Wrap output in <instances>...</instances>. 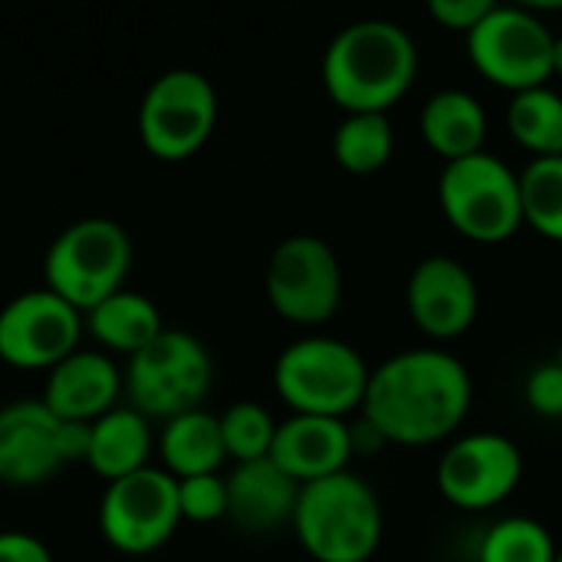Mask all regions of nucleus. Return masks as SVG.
I'll return each mask as SVG.
<instances>
[{
    "label": "nucleus",
    "mask_w": 562,
    "mask_h": 562,
    "mask_svg": "<svg viewBox=\"0 0 562 562\" xmlns=\"http://www.w3.org/2000/svg\"><path fill=\"white\" fill-rule=\"evenodd\" d=\"M553 533L533 517H504L487 527L481 540V562H557Z\"/></svg>",
    "instance_id": "nucleus-25"
},
{
    "label": "nucleus",
    "mask_w": 562,
    "mask_h": 562,
    "mask_svg": "<svg viewBox=\"0 0 562 562\" xmlns=\"http://www.w3.org/2000/svg\"><path fill=\"white\" fill-rule=\"evenodd\" d=\"M524 395H527V405L547 418H560L562 415V366L557 359L550 362H540L530 375H527V385H524Z\"/></svg>",
    "instance_id": "nucleus-29"
},
{
    "label": "nucleus",
    "mask_w": 562,
    "mask_h": 562,
    "mask_svg": "<svg viewBox=\"0 0 562 562\" xmlns=\"http://www.w3.org/2000/svg\"><path fill=\"white\" fill-rule=\"evenodd\" d=\"M369 375L362 352L336 336H303L273 366V385L296 415L346 418L362 408Z\"/></svg>",
    "instance_id": "nucleus-4"
},
{
    "label": "nucleus",
    "mask_w": 562,
    "mask_h": 562,
    "mask_svg": "<svg viewBox=\"0 0 562 562\" xmlns=\"http://www.w3.org/2000/svg\"><path fill=\"white\" fill-rule=\"evenodd\" d=\"M0 562H53V553L33 533L0 530Z\"/></svg>",
    "instance_id": "nucleus-31"
},
{
    "label": "nucleus",
    "mask_w": 562,
    "mask_h": 562,
    "mask_svg": "<svg viewBox=\"0 0 562 562\" xmlns=\"http://www.w3.org/2000/svg\"><path fill=\"white\" fill-rule=\"evenodd\" d=\"M524 477V454L501 431H471L451 441L438 461V491L461 510H491Z\"/></svg>",
    "instance_id": "nucleus-12"
},
{
    "label": "nucleus",
    "mask_w": 562,
    "mask_h": 562,
    "mask_svg": "<svg viewBox=\"0 0 562 562\" xmlns=\"http://www.w3.org/2000/svg\"><path fill=\"white\" fill-rule=\"evenodd\" d=\"M122 392V375L115 362L102 352L76 349L69 359L49 369L43 405L59 422H86L92 425L105 412L115 408V398Z\"/></svg>",
    "instance_id": "nucleus-17"
},
{
    "label": "nucleus",
    "mask_w": 562,
    "mask_h": 562,
    "mask_svg": "<svg viewBox=\"0 0 562 562\" xmlns=\"http://www.w3.org/2000/svg\"><path fill=\"white\" fill-rule=\"evenodd\" d=\"M557 562H562V550H560V553H557Z\"/></svg>",
    "instance_id": "nucleus-35"
},
{
    "label": "nucleus",
    "mask_w": 562,
    "mask_h": 562,
    "mask_svg": "<svg viewBox=\"0 0 562 562\" xmlns=\"http://www.w3.org/2000/svg\"><path fill=\"white\" fill-rule=\"evenodd\" d=\"M290 527L316 562H366L379 553L385 514L372 484L346 468L300 487Z\"/></svg>",
    "instance_id": "nucleus-3"
},
{
    "label": "nucleus",
    "mask_w": 562,
    "mask_h": 562,
    "mask_svg": "<svg viewBox=\"0 0 562 562\" xmlns=\"http://www.w3.org/2000/svg\"><path fill=\"white\" fill-rule=\"evenodd\" d=\"M82 313L53 290H30L0 310V359L13 369H53L79 349Z\"/></svg>",
    "instance_id": "nucleus-13"
},
{
    "label": "nucleus",
    "mask_w": 562,
    "mask_h": 562,
    "mask_svg": "<svg viewBox=\"0 0 562 562\" xmlns=\"http://www.w3.org/2000/svg\"><path fill=\"white\" fill-rule=\"evenodd\" d=\"M507 125L510 135L533 151V158L562 155V92L550 82L514 92L507 105Z\"/></svg>",
    "instance_id": "nucleus-23"
},
{
    "label": "nucleus",
    "mask_w": 562,
    "mask_h": 562,
    "mask_svg": "<svg viewBox=\"0 0 562 562\" xmlns=\"http://www.w3.org/2000/svg\"><path fill=\"white\" fill-rule=\"evenodd\" d=\"M491 7H494V0H431L428 13L448 30L471 33L491 13Z\"/></svg>",
    "instance_id": "nucleus-30"
},
{
    "label": "nucleus",
    "mask_w": 562,
    "mask_h": 562,
    "mask_svg": "<svg viewBox=\"0 0 562 562\" xmlns=\"http://www.w3.org/2000/svg\"><path fill=\"white\" fill-rule=\"evenodd\" d=\"M524 224L562 244V155L533 158L520 171Z\"/></svg>",
    "instance_id": "nucleus-26"
},
{
    "label": "nucleus",
    "mask_w": 562,
    "mask_h": 562,
    "mask_svg": "<svg viewBox=\"0 0 562 562\" xmlns=\"http://www.w3.org/2000/svg\"><path fill=\"white\" fill-rule=\"evenodd\" d=\"M418 76L415 36L382 16L346 23L323 53V86L342 112H385Z\"/></svg>",
    "instance_id": "nucleus-2"
},
{
    "label": "nucleus",
    "mask_w": 562,
    "mask_h": 562,
    "mask_svg": "<svg viewBox=\"0 0 562 562\" xmlns=\"http://www.w3.org/2000/svg\"><path fill=\"white\" fill-rule=\"evenodd\" d=\"M557 362L562 366V339H560V349H557Z\"/></svg>",
    "instance_id": "nucleus-34"
},
{
    "label": "nucleus",
    "mask_w": 562,
    "mask_h": 562,
    "mask_svg": "<svg viewBox=\"0 0 562 562\" xmlns=\"http://www.w3.org/2000/svg\"><path fill=\"white\" fill-rule=\"evenodd\" d=\"M352 454V428L346 418L296 412L277 425V438L270 448V461L283 468L300 487L346 471Z\"/></svg>",
    "instance_id": "nucleus-16"
},
{
    "label": "nucleus",
    "mask_w": 562,
    "mask_h": 562,
    "mask_svg": "<svg viewBox=\"0 0 562 562\" xmlns=\"http://www.w3.org/2000/svg\"><path fill=\"white\" fill-rule=\"evenodd\" d=\"M148 454H151V425L138 408H112L92 422L86 464L105 484L148 468Z\"/></svg>",
    "instance_id": "nucleus-20"
},
{
    "label": "nucleus",
    "mask_w": 562,
    "mask_h": 562,
    "mask_svg": "<svg viewBox=\"0 0 562 562\" xmlns=\"http://www.w3.org/2000/svg\"><path fill=\"white\" fill-rule=\"evenodd\" d=\"M553 43L557 33L527 3H494L468 33V56L484 79L520 92L550 82Z\"/></svg>",
    "instance_id": "nucleus-7"
},
{
    "label": "nucleus",
    "mask_w": 562,
    "mask_h": 562,
    "mask_svg": "<svg viewBox=\"0 0 562 562\" xmlns=\"http://www.w3.org/2000/svg\"><path fill=\"white\" fill-rule=\"evenodd\" d=\"M270 306L300 326H319L333 319L342 300V267L336 250L316 234L283 237L263 273Z\"/></svg>",
    "instance_id": "nucleus-10"
},
{
    "label": "nucleus",
    "mask_w": 562,
    "mask_h": 562,
    "mask_svg": "<svg viewBox=\"0 0 562 562\" xmlns=\"http://www.w3.org/2000/svg\"><path fill=\"white\" fill-rule=\"evenodd\" d=\"M89 333L112 352L122 356H138L148 342H155L161 336V313L158 306L135 293V290H119L109 300H102L99 306H92L86 316Z\"/></svg>",
    "instance_id": "nucleus-22"
},
{
    "label": "nucleus",
    "mask_w": 562,
    "mask_h": 562,
    "mask_svg": "<svg viewBox=\"0 0 562 562\" xmlns=\"http://www.w3.org/2000/svg\"><path fill=\"white\" fill-rule=\"evenodd\" d=\"M349 428H352V451H366V454H372V451H382V445H389V441H385V435H382L372 422H366V418L352 422Z\"/></svg>",
    "instance_id": "nucleus-32"
},
{
    "label": "nucleus",
    "mask_w": 562,
    "mask_h": 562,
    "mask_svg": "<svg viewBox=\"0 0 562 562\" xmlns=\"http://www.w3.org/2000/svg\"><path fill=\"white\" fill-rule=\"evenodd\" d=\"M422 138L448 161L468 158L474 151H484L487 138V112L481 99L468 89L448 86L428 95L418 115Z\"/></svg>",
    "instance_id": "nucleus-19"
},
{
    "label": "nucleus",
    "mask_w": 562,
    "mask_h": 562,
    "mask_svg": "<svg viewBox=\"0 0 562 562\" xmlns=\"http://www.w3.org/2000/svg\"><path fill=\"white\" fill-rule=\"evenodd\" d=\"M300 484L270 458L237 464L227 474V517L244 533H273L293 524Z\"/></svg>",
    "instance_id": "nucleus-18"
},
{
    "label": "nucleus",
    "mask_w": 562,
    "mask_h": 562,
    "mask_svg": "<svg viewBox=\"0 0 562 562\" xmlns=\"http://www.w3.org/2000/svg\"><path fill=\"white\" fill-rule=\"evenodd\" d=\"M405 303L422 333L454 339L477 319L481 290L474 273L458 257L431 254L415 263L405 286Z\"/></svg>",
    "instance_id": "nucleus-14"
},
{
    "label": "nucleus",
    "mask_w": 562,
    "mask_h": 562,
    "mask_svg": "<svg viewBox=\"0 0 562 562\" xmlns=\"http://www.w3.org/2000/svg\"><path fill=\"white\" fill-rule=\"evenodd\" d=\"M132 270V237L109 217H82L69 224L46 250V290L63 296L82 316L125 290Z\"/></svg>",
    "instance_id": "nucleus-5"
},
{
    "label": "nucleus",
    "mask_w": 562,
    "mask_h": 562,
    "mask_svg": "<svg viewBox=\"0 0 562 562\" xmlns=\"http://www.w3.org/2000/svg\"><path fill=\"white\" fill-rule=\"evenodd\" d=\"M471 398L474 382L468 366L448 349L418 346L372 369L359 412L385 441L422 448L454 435L471 412Z\"/></svg>",
    "instance_id": "nucleus-1"
},
{
    "label": "nucleus",
    "mask_w": 562,
    "mask_h": 562,
    "mask_svg": "<svg viewBox=\"0 0 562 562\" xmlns=\"http://www.w3.org/2000/svg\"><path fill=\"white\" fill-rule=\"evenodd\" d=\"M217 125V92L198 69L161 72L138 109V135L148 155L161 161L191 158Z\"/></svg>",
    "instance_id": "nucleus-9"
},
{
    "label": "nucleus",
    "mask_w": 562,
    "mask_h": 562,
    "mask_svg": "<svg viewBox=\"0 0 562 562\" xmlns=\"http://www.w3.org/2000/svg\"><path fill=\"white\" fill-rule=\"evenodd\" d=\"M438 201L451 227L477 244H504L524 224L520 171L494 151L445 161Z\"/></svg>",
    "instance_id": "nucleus-6"
},
{
    "label": "nucleus",
    "mask_w": 562,
    "mask_h": 562,
    "mask_svg": "<svg viewBox=\"0 0 562 562\" xmlns=\"http://www.w3.org/2000/svg\"><path fill=\"white\" fill-rule=\"evenodd\" d=\"M178 507L181 520L211 524L227 517V477L221 474H198L178 481Z\"/></svg>",
    "instance_id": "nucleus-28"
},
{
    "label": "nucleus",
    "mask_w": 562,
    "mask_h": 562,
    "mask_svg": "<svg viewBox=\"0 0 562 562\" xmlns=\"http://www.w3.org/2000/svg\"><path fill=\"white\" fill-rule=\"evenodd\" d=\"M277 425L280 422H273V415L260 402H234L221 415V435H224L227 458H234L237 464L270 458Z\"/></svg>",
    "instance_id": "nucleus-27"
},
{
    "label": "nucleus",
    "mask_w": 562,
    "mask_h": 562,
    "mask_svg": "<svg viewBox=\"0 0 562 562\" xmlns=\"http://www.w3.org/2000/svg\"><path fill=\"white\" fill-rule=\"evenodd\" d=\"M395 132L385 112H346L333 132V155L352 175H372L389 165Z\"/></svg>",
    "instance_id": "nucleus-24"
},
{
    "label": "nucleus",
    "mask_w": 562,
    "mask_h": 562,
    "mask_svg": "<svg viewBox=\"0 0 562 562\" xmlns=\"http://www.w3.org/2000/svg\"><path fill=\"white\" fill-rule=\"evenodd\" d=\"M181 524L178 481L165 468H142L105 487L99 504V530L112 550L148 557L161 550Z\"/></svg>",
    "instance_id": "nucleus-11"
},
{
    "label": "nucleus",
    "mask_w": 562,
    "mask_h": 562,
    "mask_svg": "<svg viewBox=\"0 0 562 562\" xmlns=\"http://www.w3.org/2000/svg\"><path fill=\"white\" fill-rule=\"evenodd\" d=\"M158 448H161L165 471L175 481L198 477V474H217V468L227 458L221 418L204 408H194V412H184V415L165 422Z\"/></svg>",
    "instance_id": "nucleus-21"
},
{
    "label": "nucleus",
    "mask_w": 562,
    "mask_h": 562,
    "mask_svg": "<svg viewBox=\"0 0 562 562\" xmlns=\"http://www.w3.org/2000/svg\"><path fill=\"white\" fill-rule=\"evenodd\" d=\"M59 418L40 402H13L0 408V481L10 487H36L63 468Z\"/></svg>",
    "instance_id": "nucleus-15"
},
{
    "label": "nucleus",
    "mask_w": 562,
    "mask_h": 562,
    "mask_svg": "<svg viewBox=\"0 0 562 562\" xmlns=\"http://www.w3.org/2000/svg\"><path fill=\"white\" fill-rule=\"evenodd\" d=\"M553 76H562V33H557L553 43Z\"/></svg>",
    "instance_id": "nucleus-33"
},
{
    "label": "nucleus",
    "mask_w": 562,
    "mask_h": 562,
    "mask_svg": "<svg viewBox=\"0 0 562 562\" xmlns=\"http://www.w3.org/2000/svg\"><path fill=\"white\" fill-rule=\"evenodd\" d=\"M214 382V362L204 342L181 329H161L138 356L128 359V395L132 408L145 418H178L201 408Z\"/></svg>",
    "instance_id": "nucleus-8"
}]
</instances>
